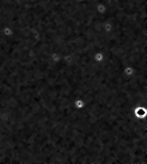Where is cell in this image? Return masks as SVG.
I'll return each instance as SVG.
<instances>
[{
    "label": "cell",
    "instance_id": "cell-1",
    "mask_svg": "<svg viewBox=\"0 0 147 164\" xmlns=\"http://www.w3.org/2000/svg\"><path fill=\"white\" fill-rule=\"evenodd\" d=\"M77 1H85V0H77Z\"/></svg>",
    "mask_w": 147,
    "mask_h": 164
}]
</instances>
